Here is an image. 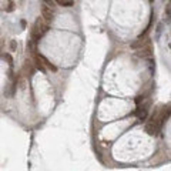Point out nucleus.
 Listing matches in <instances>:
<instances>
[{
  "label": "nucleus",
  "instance_id": "10",
  "mask_svg": "<svg viewBox=\"0 0 171 171\" xmlns=\"http://www.w3.org/2000/svg\"><path fill=\"white\" fill-rule=\"evenodd\" d=\"M3 57H4V60H7V61H9V64H12V63H13V60H12V57H10V54H4Z\"/></svg>",
  "mask_w": 171,
  "mask_h": 171
},
{
  "label": "nucleus",
  "instance_id": "4",
  "mask_svg": "<svg viewBox=\"0 0 171 171\" xmlns=\"http://www.w3.org/2000/svg\"><path fill=\"white\" fill-rule=\"evenodd\" d=\"M148 107H150V103H144L143 106H140L137 108V116H138V120H140V121L146 120L147 113H148Z\"/></svg>",
  "mask_w": 171,
  "mask_h": 171
},
{
  "label": "nucleus",
  "instance_id": "5",
  "mask_svg": "<svg viewBox=\"0 0 171 171\" xmlns=\"http://www.w3.org/2000/svg\"><path fill=\"white\" fill-rule=\"evenodd\" d=\"M147 43H148V39H144V37L141 36L140 39H137L136 41L131 43V49H141V47H144Z\"/></svg>",
  "mask_w": 171,
  "mask_h": 171
},
{
  "label": "nucleus",
  "instance_id": "13",
  "mask_svg": "<svg viewBox=\"0 0 171 171\" xmlns=\"http://www.w3.org/2000/svg\"><path fill=\"white\" fill-rule=\"evenodd\" d=\"M1 49H3V40L0 39V52H1Z\"/></svg>",
  "mask_w": 171,
  "mask_h": 171
},
{
  "label": "nucleus",
  "instance_id": "11",
  "mask_svg": "<svg viewBox=\"0 0 171 171\" xmlns=\"http://www.w3.org/2000/svg\"><path fill=\"white\" fill-rule=\"evenodd\" d=\"M44 3H46V4H49L50 7L54 6V0H44Z\"/></svg>",
  "mask_w": 171,
  "mask_h": 171
},
{
  "label": "nucleus",
  "instance_id": "2",
  "mask_svg": "<svg viewBox=\"0 0 171 171\" xmlns=\"http://www.w3.org/2000/svg\"><path fill=\"white\" fill-rule=\"evenodd\" d=\"M34 54V59H36V66H37V69H40V70H52V71H56V66L52 64L50 61H49L43 54H39V53H33Z\"/></svg>",
  "mask_w": 171,
  "mask_h": 171
},
{
  "label": "nucleus",
  "instance_id": "8",
  "mask_svg": "<svg viewBox=\"0 0 171 171\" xmlns=\"http://www.w3.org/2000/svg\"><path fill=\"white\" fill-rule=\"evenodd\" d=\"M7 4H9V6H7V12H13V9H14V3H13L12 0H10V1H9V3H7Z\"/></svg>",
  "mask_w": 171,
  "mask_h": 171
},
{
  "label": "nucleus",
  "instance_id": "3",
  "mask_svg": "<svg viewBox=\"0 0 171 171\" xmlns=\"http://www.w3.org/2000/svg\"><path fill=\"white\" fill-rule=\"evenodd\" d=\"M41 17L44 19L47 23H52L54 19V12H53V7H50L49 4H43L41 6Z\"/></svg>",
  "mask_w": 171,
  "mask_h": 171
},
{
  "label": "nucleus",
  "instance_id": "12",
  "mask_svg": "<svg viewBox=\"0 0 171 171\" xmlns=\"http://www.w3.org/2000/svg\"><path fill=\"white\" fill-rule=\"evenodd\" d=\"M14 49H16V43H14V41H12V50H14Z\"/></svg>",
  "mask_w": 171,
  "mask_h": 171
},
{
  "label": "nucleus",
  "instance_id": "9",
  "mask_svg": "<svg viewBox=\"0 0 171 171\" xmlns=\"http://www.w3.org/2000/svg\"><path fill=\"white\" fill-rule=\"evenodd\" d=\"M165 16L171 20V6H167V9H165Z\"/></svg>",
  "mask_w": 171,
  "mask_h": 171
},
{
  "label": "nucleus",
  "instance_id": "7",
  "mask_svg": "<svg viewBox=\"0 0 171 171\" xmlns=\"http://www.w3.org/2000/svg\"><path fill=\"white\" fill-rule=\"evenodd\" d=\"M24 71H26L27 74H33V71H34V69H33V63L29 61V60L24 63Z\"/></svg>",
  "mask_w": 171,
  "mask_h": 171
},
{
  "label": "nucleus",
  "instance_id": "1",
  "mask_svg": "<svg viewBox=\"0 0 171 171\" xmlns=\"http://www.w3.org/2000/svg\"><path fill=\"white\" fill-rule=\"evenodd\" d=\"M49 30V23L44 20L43 17H39L33 24V29H31V40H37L40 39L41 36L44 34Z\"/></svg>",
  "mask_w": 171,
  "mask_h": 171
},
{
  "label": "nucleus",
  "instance_id": "6",
  "mask_svg": "<svg viewBox=\"0 0 171 171\" xmlns=\"http://www.w3.org/2000/svg\"><path fill=\"white\" fill-rule=\"evenodd\" d=\"M56 3H59L60 6H64V7H71L74 4V0H54Z\"/></svg>",
  "mask_w": 171,
  "mask_h": 171
}]
</instances>
